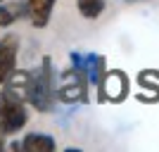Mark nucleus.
I'll list each match as a JSON object with an SVG mask.
<instances>
[{
  "mask_svg": "<svg viewBox=\"0 0 159 152\" xmlns=\"http://www.w3.org/2000/svg\"><path fill=\"white\" fill-rule=\"evenodd\" d=\"M26 100L38 112H50L55 105V71L50 57H43L40 67L29 74V90Z\"/></svg>",
  "mask_w": 159,
  "mask_h": 152,
  "instance_id": "f257e3e1",
  "label": "nucleus"
},
{
  "mask_svg": "<svg viewBox=\"0 0 159 152\" xmlns=\"http://www.w3.org/2000/svg\"><path fill=\"white\" fill-rule=\"evenodd\" d=\"M29 117L24 109V102L2 90L0 95V136H12L26 126Z\"/></svg>",
  "mask_w": 159,
  "mask_h": 152,
  "instance_id": "f03ea898",
  "label": "nucleus"
},
{
  "mask_svg": "<svg viewBox=\"0 0 159 152\" xmlns=\"http://www.w3.org/2000/svg\"><path fill=\"white\" fill-rule=\"evenodd\" d=\"M17 53H19V38L14 33H5L0 38V86L17 71Z\"/></svg>",
  "mask_w": 159,
  "mask_h": 152,
  "instance_id": "7ed1b4c3",
  "label": "nucleus"
},
{
  "mask_svg": "<svg viewBox=\"0 0 159 152\" xmlns=\"http://www.w3.org/2000/svg\"><path fill=\"white\" fill-rule=\"evenodd\" d=\"M57 0H21V5L26 10V17L31 19V26L45 29L52 14V7Z\"/></svg>",
  "mask_w": 159,
  "mask_h": 152,
  "instance_id": "20e7f679",
  "label": "nucleus"
},
{
  "mask_svg": "<svg viewBox=\"0 0 159 152\" xmlns=\"http://www.w3.org/2000/svg\"><path fill=\"white\" fill-rule=\"evenodd\" d=\"M102 86V95L112 102H119L124 95H126V76L121 71H107L100 81Z\"/></svg>",
  "mask_w": 159,
  "mask_h": 152,
  "instance_id": "39448f33",
  "label": "nucleus"
},
{
  "mask_svg": "<svg viewBox=\"0 0 159 152\" xmlns=\"http://www.w3.org/2000/svg\"><path fill=\"white\" fill-rule=\"evenodd\" d=\"M21 150L24 152H55L57 143L48 133H29L24 138V143H21Z\"/></svg>",
  "mask_w": 159,
  "mask_h": 152,
  "instance_id": "423d86ee",
  "label": "nucleus"
},
{
  "mask_svg": "<svg viewBox=\"0 0 159 152\" xmlns=\"http://www.w3.org/2000/svg\"><path fill=\"white\" fill-rule=\"evenodd\" d=\"M105 0H76V7L83 19H98L100 14L105 12Z\"/></svg>",
  "mask_w": 159,
  "mask_h": 152,
  "instance_id": "0eeeda50",
  "label": "nucleus"
},
{
  "mask_svg": "<svg viewBox=\"0 0 159 152\" xmlns=\"http://www.w3.org/2000/svg\"><path fill=\"white\" fill-rule=\"evenodd\" d=\"M12 24H14V12H12V7L0 5V29H7V26H12Z\"/></svg>",
  "mask_w": 159,
  "mask_h": 152,
  "instance_id": "6e6552de",
  "label": "nucleus"
},
{
  "mask_svg": "<svg viewBox=\"0 0 159 152\" xmlns=\"http://www.w3.org/2000/svg\"><path fill=\"white\" fill-rule=\"evenodd\" d=\"M0 150H5V140H2V136H0Z\"/></svg>",
  "mask_w": 159,
  "mask_h": 152,
  "instance_id": "1a4fd4ad",
  "label": "nucleus"
},
{
  "mask_svg": "<svg viewBox=\"0 0 159 152\" xmlns=\"http://www.w3.org/2000/svg\"><path fill=\"white\" fill-rule=\"evenodd\" d=\"M128 5H135V2H143V0H126Z\"/></svg>",
  "mask_w": 159,
  "mask_h": 152,
  "instance_id": "9d476101",
  "label": "nucleus"
},
{
  "mask_svg": "<svg viewBox=\"0 0 159 152\" xmlns=\"http://www.w3.org/2000/svg\"><path fill=\"white\" fill-rule=\"evenodd\" d=\"M0 2H2V0H0Z\"/></svg>",
  "mask_w": 159,
  "mask_h": 152,
  "instance_id": "9b49d317",
  "label": "nucleus"
}]
</instances>
